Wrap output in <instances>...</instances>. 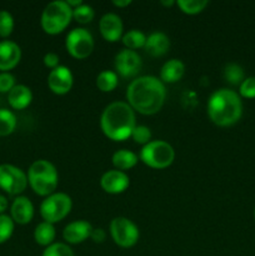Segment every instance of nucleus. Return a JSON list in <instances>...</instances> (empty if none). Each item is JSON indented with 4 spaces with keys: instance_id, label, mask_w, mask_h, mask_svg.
I'll return each instance as SVG.
<instances>
[{
    "instance_id": "nucleus-1",
    "label": "nucleus",
    "mask_w": 255,
    "mask_h": 256,
    "mask_svg": "<svg viewBox=\"0 0 255 256\" xmlns=\"http://www.w3.org/2000/svg\"><path fill=\"white\" fill-rule=\"evenodd\" d=\"M126 98L132 110L145 115H152L164 105L166 90L162 80L152 75H145L130 82Z\"/></svg>"
},
{
    "instance_id": "nucleus-2",
    "label": "nucleus",
    "mask_w": 255,
    "mask_h": 256,
    "mask_svg": "<svg viewBox=\"0 0 255 256\" xmlns=\"http://www.w3.org/2000/svg\"><path fill=\"white\" fill-rule=\"evenodd\" d=\"M100 126L109 139L122 142L132 136V130L136 126L134 110L128 102H112L102 112Z\"/></svg>"
},
{
    "instance_id": "nucleus-3",
    "label": "nucleus",
    "mask_w": 255,
    "mask_h": 256,
    "mask_svg": "<svg viewBox=\"0 0 255 256\" xmlns=\"http://www.w3.org/2000/svg\"><path fill=\"white\" fill-rule=\"evenodd\" d=\"M242 114V102L238 92L230 89L216 90L208 102V115L214 124L230 126L239 122Z\"/></svg>"
},
{
    "instance_id": "nucleus-4",
    "label": "nucleus",
    "mask_w": 255,
    "mask_h": 256,
    "mask_svg": "<svg viewBox=\"0 0 255 256\" xmlns=\"http://www.w3.org/2000/svg\"><path fill=\"white\" fill-rule=\"evenodd\" d=\"M28 182L38 195L49 196L58 188L56 168L48 160H36L30 165Z\"/></svg>"
},
{
    "instance_id": "nucleus-5",
    "label": "nucleus",
    "mask_w": 255,
    "mask_h": 256,
    "mask_svg": "<svg viewBox=\"0 0 255 256\" xmlns=\"http://www.w3.org/2000/svg\"><path fill=\"white\" fill-rule=\"evenodd\" d=\"M72 18V9L64 0H54L49 2L42 10V28L48 34H59L68 25Z\"/></svg>"
},
{
    "instance_id": "nucleus-6",
    "label": "nucleus",
    "mask_w": 255,
    "mask_h": 256,
    "mask_svg": "<svg viewBox=\"0 0 255 256\" xmlns=\"http://www.w3.org/2000/svg\"><path fill=\"white\" fill-rule=\"evenodd\" d=\"M175 152L170 144L162 140H152L140 150V160L154 169H165L174 162Z\"/></svg>"
},
{
    "instance_id": "nucleus-7",
    "label": "nucleus",
    "mask_w": 255,
    "mask_h": 256,
    "mask_svg": "<svg viewBox=\"0 0 255 256\" xmlns=\"http://www.w3.org/2000/svg\"><path fill=\"white\" fill-rule=\"evenodd\" d=\"M72 206V198L64 192H54L40 205V214L46 222L54 224L64 219Z\"/></svg>"
},
{
    "instance_id": "nucleus-8",
    "label": "nucleus",
    "mask_w": 255,
    "mask_h": 256,
    "mask_svg": "<svg viewBox=\"0 0 255 256\" xmlns=\"http://www.w3.org/2000/svg\"><path fill=\"white\" fill-rule=\"evenodd\" d=\"M65 46L72 56L85 59L94 50V38L84 28H76L66 35Z\"/></svg>"
},
{
    "instance_id": "nucleus-9",
    "label": "nucleus",
    "mask_w": 255,
    "mask_h": 256,
    "mask_svg": "<svg viewBox=\"0 0 255 256\" xmlns=\"http://www.w3.org/2000/svg\"><path fill=\"white\" fill-rule=\"evenodd\" d=\"M110 234L116 245L122 248H132L139 240V229L128 218L118 216L110 222Z\"/></svg>"
},
{
    "instance_id": "nucleus-10",
    "label": "nucleus",
    "mask_w": 255,
    "mask_h": 256,
    "mask_svg": "<svg viewBox=\"0 0 255 256\" xmlns=\"http://www.w3.org/2000/svg\"><path fill=\"white\" fill-rule=\"evenodd\" d=\"M28 185V176L20 168L12 164L0 165V188L10 195H19Z\"/></svg>"
},
{
    "instance_id": "nucleus-11",
    "label": "nucleus",
    "mask_w": 255,
    "mask_h": 256,
    "mask_svg": "<svg viewBox=\"0 0 255 256\" xmlns=\"http://www.w3.org/2000/svg\"><path fill=\"white\" fill-rule=\"evenodd\" d=\"M142 58L135 50L122 49L115 55L114 66L122 78H134L142 70Z\"/></svg>"
},
{
    "instance_id": "nucleus-12",
    "label": "nucleus",
    "mask_w": 255,
    "mask_h": 256,
    "mask_svg": "<svg viewBox=\"0 0 255 256\" xmlns=\"http://www.w3.org/2000/svg\"><path fill=\"white\" fill-rule=\"evenodd\" d=\"M72 82H74L72 72H70L69 68L64 66V65H59L52 69L48 76V86L52 92L58 95L69 92L72 86Z\"/></svg>"
},
{
    "instance_id": "nucleus-13",
    "label": "nucleus",
    "mask_w": 255,
    "mask_h": 256,
    "mask_svg": "<svg viewBox=\"0 0 255 256\" xmlns=\"http://www.w3.org/2000/svg\"><path fill=\"white\" fill-rule=\"evenodd\" d=\"M100 185L109 194H120L129 186V176L120 170H109L102 174Z\"/></svg>"
},
{
    "instance_id": "nucleus-14",
    "label": "nucleus",
    "mask_w": 255,
    "mask_h": 256,
    "mask_svg": "<svg viewBox=\"0 0 255 256\" xmlns=\"http://www.w3.org/2000/svg\"><path fill=\"white\" fill-rule=\"evenodd\" d=\"M99 29L102 38L108 42H118L122 36V22L119 15L108 12L99 22Z\"/></svg>"
},
{
    "instance_id": "nucleus-15",
    "label": "nucleus",
    "mask_w": 255,
    "mask_h": 256,
    "mask_svg": "<svg viewBox=\"0 0 255 256\" xmlns=\"http://www.w3.org/2000/svg\"><path fill=\"white\" fill-rule=\"evenodd\" d=\"M22 58V50L16 42L12 40L0 42V70L8 72L16 66Z\"/></svg>"
},
{
    "instance_id": "nucleus-16",
    "label": "nucleus",
    "mask_w": 255,
    "mask_h": 256,
    "mask_svg": "<svg viewBox=\"0 0 255 256\" xmlns=\"http://www.w3.org/2000/svg\"><path fill=\"white\" fill-rule=\"evenodd\" d=\"M92 232V226L90 222H85V220H78V222H72L65 226L62 236H64L65 242H68L69 244H80V242H85L88 238H90Z\"/></svg>"
},
{
    "instance_id": "nucleus-17",
    "label": "nucleus",
    "mask_w": 255,
    "mask_h": 256,
    "mask_svg": "<svg viewBox=\"0 0 255 256\" xmlns=\"http://www.w3.org/2000/svg\"><path fill=\"white\" fill-rule=\"evenodd\" d=\"M12 219L18 224H28L34 216V205L26 196H18L10 208Z\"/></svg>"
},
{
    "instance_id": "nucleus-18",
    "label": "nucleus",
    "mask_w": 255,
    "mask_h": 256,
    "mask_svg": "<svg viewBox=\"0 0 255 256\" xmlns=\"http://www.w3.org/2000/svg\"><path fill=\"white\" fill-rule=\"evenodd\" d=\"M170 48V40L166 34L162 32H154L146 36V42H145L144 49L150 56H162L166 54L168 50Z\"/></svg>"
},
{
    "instance_id": "nucleus-19",
    "label": "nucleus",
    "mask_w": 255,
    "mask_h": 256,
    "mask_svg": "<svg viewBox=\"0 0 255 256\" xmlns=\"http://www.w3.org/2000/svg\"><path fill=\"white\" fill-rule=\"evenodd\" d=\"M8 100H9L10 106L16 110L25 109L29 106L32 100V92L25 85L19 84L15 85L9 92H8Z\"/></svg>"
},
{
    "instance_id": "nucleus-20",
    "label": "nucleus",
    "mask_w": 255,
    "mask_h": 256,
    "mask_svg": "<svg viewBox=\"0 0 255 256\" xmlns=\"http://www.w3.org/2000/svg\"><path fill=\"white\" fill-rule=\"evenodd\" d=\"M185 72V65L179 59H170L162 65L160 70V80L162 82H176Z\"/></svg>"
},
{
    "instance_id": "nucleus-21",
    "label": "nucleus",
    "mask_w": 255,
    "mask_h": 256,
    "mask_svg": "<svg viewBox=\"0 0 255 256\" xmlns=\"http://www.w3.org/2000/svg\"><path fill=\"white\" fill-rule=\"evenodd\" d=\"M55 235H56V232H55L54 225L42 222L35 228L34 239L42 246H49V245L54 244Z\"/></svg>"
},
{
    "instance_id": "nucleus-22",
    "label": "nucleus",
    "mask_w": 255,
    "mask_h": 256,
    "mask_svg": "<svg viewBox=\"0 0 255 256\" xmlns=\"http://www.w3.org/2000/svg\"><path fill=\"white\" fill-rule=\"evenodd\" d=\"M112 160L114 166L116 168V169H119L120 172H122V170H128L134 168L138 162V156L135 152H130V150L122 149L114 152Z\"/></svg>"
},
{
    "instance_id": "nucleus-23",
    "label": "nucleus",
    "mask_w": 255,
    "mask_h": 256,
    "mask_svg": "<svg viewBox=\"0 0 255 256\" xmlns=\"http://www.w3.org/2000/svg\"><path fill=\"white\" fill-rule=\"evenodd\" d=\"M118 85V74L112 70H104L96 78V86L102 92H112Z\"/></svg>"
},
{
    "instance_id": "nucleus-24",
    "label": "nucleus",
    "mask_w": 255,
    "mask_h": 256,
    "mask_svg": "<svg viewBox=\"0 0 255 256\" xmlns=\"http://www.w3.org/2000/svg\"><path fill=\"white\" fill-rule=\"evenodd\" d=\"M224 79L232 85H240L245 79L244 69L239 64L229 62L224 68Z\"/></svg>"
},
{
    "instance_id": "nucleus-25",
    "label": "nucleus",
    "mask_w": 255,
    "mask_h": 256,
    "mask_svg": "<svg viewBox=\"0 0 255 256\" xmlns=\"http://www.w3.org/2000/svg\"><path fill=\"white\" fill-rule=\"evenodd\" d=\"M16 128V116L8 109H0V136L10 135Z\"/></svg>"
},
{
    "instance_id": "nucleus-26",
    "label": "nucleus",
    "mask_w": 255,
    "mask_h": 256,
    "mask_svg": "<svg viewBox=\"0 0 255 256\" xmlns=\"http://www.w3.org/2000/svg\"><path fill=\"white\" fill-rule=\"evenodd\" d=\"M145 42H146V35L140 30L132 29L122 35V42L126 46V49L134 50L138 48H144Z\"/></svg>"
},
{
    "instance_id": "nucleus-27",
    "label": "nucleus",
    "mask_w": 255,
    "mask_h": 256,
    "mask_svg": "<svg viewBox=\"0 0 255 256\" xmlns=\"http://www.w3.org/2000/svg\"><path fill=\"white\" fill-rule=\"evenodd\" d=\"M208 4V0H178V6L185 14H198Z\"/></svg>"
},
{
    "instance_id": "nucleus-28",
    "label": "nucleus",
    "mask_w": 255,
    "mask_h": 256,
    "mask_svg": "<svg viewBox=\"0 0 255 256\" xmlns=\"http://www.w3.org/2000/svg\"><path fill=\"white\" fill-rule=\"evenodd\" d=\"M94 9L88 4H82L80 6L72 9V18L78 22H82V24H86V22H92L94 19Z\"/></svg>"
},
{
    "instance_id": "nucleus-29",
    "label": "nucleus",
    "mask_w": 255,
    "mask_h": 256,
    "mask_svg": "<svg viewBox=\"0 0 255 256\" xmlns=\"http://www.w3.org/2000/svg\"><path fill=\"white\" fill-rule=\"evenodd\" d=\"M12 232H14V220L9 215L0 214V244L9 240Z\"/></svg>"
},
{
    "instance_id": "nucleus-30",
    "label": "nucleus",
    "mask_w": 255,
    "mask_h": 256,
    "mask_svg": "<svg viewBox=\"0 0 255 256\" xmlns=\"http://www.w3.org/2000/svg\"><path fill=\"white\" fill-rule=\"evenodd\" d=\"M14 30V18L8 10H0V36L8 38Z\"/></svg>"
},
{
    "instance_id": "nucleus-31",
    "label": "nucleus",
    "mask_w": 255,
    "mask_h": 256,
    "mask_svg": "<svg viewBox=\"0 0 255 256\" xmlns=\"http://www.w3.org/2000/svg\"><path fill=\"white\" fill-rule=\"evenodd\" d=\"M42 256H74V252L62 242H54V244L46 246V249L42 252Z\"/></svg>"
},
{
    "instance_id": "nucleus-32",
    "label": "nucleus",
    "mask_w": 255,
    "mask_h": 256,
    "mask_svg": "<svg viewBox=\"0 0 255 256\" xmlns=\"http://www.w3.org/2000/svg\"><path fill=\"white\" fill-rule=\"evenodd\" d=\"M132 138L134 139L135 142L138 144L146 145L148 142H150V139H152V132L148 126H144V125H136L134 128L132 132Z\"/></svg>"
},
{
    "instance_id": "nucleus-33",
    "label": "nucleus",
    "mask_w": 255,
    "mask_h": 256,
    "mask_svg": "<svg viewBox=\"0 0 255 256\" xmlns=\"http://www.w3.org/2000/svg\"><path fill=\"white\" fill-rule=\"evenodd\" d=\"M239 92L242 96L248 99L255 98V76L245 78L244 82L239 85Z\"/></svg>"
},
{
    "instance_id": "nucleus-34",
    "label": "nucleus",
    "mask_w": 255,
    "mask_h": 256,
    "mask_svg": "<svg viewBox=\"0 0 255 256\" xmlns=\"http://www.w3.org/2000/svg\"><path fill=\"white\" fill-rule=\"evenodd\" d=\"M15 86L14 75L8 72H0V92H9Z\"/></svg>"
},
{
    "instance_id": "nucleus-35",
    "label": "nucleus",
    "mask_w": 255,
    "mask_h": 256,
    "mask_svg": "<svg viewBox=\"0 0 255 256\" xmlns=\"http://www.w3.org/2000/svg\"><path fill=\"white\" fill-rule=\"evenodd\" d=\"M44 64L45 66L50 68V69H55L56 66H59V56L55 52H48L44 55Z\"/></svg>"
},
{
    "instance_id": "nucleus-36",
    "label": "nucleus",
    "mask_w": 255,
    "mask_h": 256,
    "mask_svg": "<svg viewBox=\"0 0 255 256\" xmlns=\"http://www.w3.org/2000/svg\"><path fill=\"white\" fill-rule=\"evenodd\" d=\"M105 236H106V234H105L104 229H102V228L92 229V234H90V238H92L95 242H102L105 240Z\"/></svg>"
},
{
    "instance_id": "nucleus-37",
    "label": "nucleus",
    "mask_w": 255,
    "mask_h": 256,
    "mask_svg": "<svg viewBox=\"0 0 255 256\" xmlns=\"http://www.w3.org/2000/svg\"><path fill=\"white\" fill-rule=\"evenodd\" d=\"M8 209V199L4 195L0 194V214H4L5 210Z\"/></svg>"
},
{
    "instance_id": "nucleus-38",
    "label": "nucleus",
    "mask_w": 255,
    "mask_h": 256,
    "mask_svg": "<svg viewBox=\"0 0 255 256\" xmlns=\"http://www.w3.org/2000/svg\"><path fill=\"white\" fill-rule=\"evenodd\" d=\"M112 4H114L115 6H120V8L128 6V5L132 4V0H114Z\"/></svg>"
},
{
    "instance_id": "nucleus-39",
    "label": "nucleus",
    "mask_w": 255,
    "mask_h": 256,
    "mask_svg": "<svg viewBox=\"0 0 255 256\" xmlns=\"http://www.w3.org/2000/svg\"><path fill=\"white\" fill-rule=\"evenodd\" d=\"M66 2H68V5L72 8V9H75V8H78V6H80L82 4H84V2H82V0H66Z\"/></svg>"
},
{
    "instance_id": "nucleus-40",
    "label": "nucleus",
    "mask_w": 255,
    "mask_h": 256,
    "mask_svg": "<svg viewBox=\"0 0 255 256\" xmlns=\"http://www.w3.org/2000/svg\"><path fill=\"white\" fill-rule=\"evenodd\" d=\"M162 4L165 5V6H172V4H175V2H174V0H169V2H164V0H162Z\"/></svg>"
},
{
    "instance_id": "nucleus-41",
    "label": "nucleus",
    "mask_w": 255,
    "mask_h": 256,
    "mask_svg": "<svg viewBox=\"0 0 255 256\" xmlns=\"http://www.w3.org/2000/svg\"><path fill=\"white\" fill-rule=\"evenodd\" d=\"M254 216H255V210H254Z\"/></svg>"
}]
</instances>
